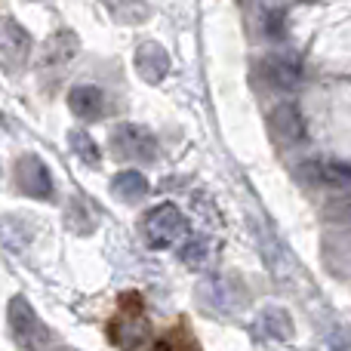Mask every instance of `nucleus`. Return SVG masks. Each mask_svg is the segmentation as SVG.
Segmentation results:
<instances>
[{"mask_svg":"<svg viewBox=\"0 0 351 351\" xmlns=\"http://www.w3.org/2000/svg\"><path fill=\"white\" fill-rule=\"evenodd\" d=\"M53 351H77V348H71V346H56Z\"/></svg>","mask_w":351,"mask_h":351,"instance_id":"nucleus-20","label":"nucleus"},{"mask_svg":"<svg viewBox=\"0 0 351 351\" xmlns=\"http://www.w3.org/2000/svg\"><path fill=\"white\" fill-rule=\"evenodd\" d=\"M136 71H139V77L148 80V84H160V80L167 77V71H170V56H167V49L160 47V43H142V47L136 49Z\"/></svg>","mask_w":351,"mask_h":351,"instance_id":"nucleus-8","label":"nucleus"},{"mask_svg":"<svg viewBox=\"0 0 351 351\" xmlns=\"http://www.w3.org/2000/svg\"><path fill=\"white\" fill-rule=\"evenodd\" d=\"M12 185L34 200L53 197V176H49L47 164L40 158H34V154H25V158L16 160V167H12Z\"/></svg>","mask_w":351,"mask_h":351,"instance_id":"nucleus-5","label":"nucleus"},{"mask_svg":"<svg viewBox=\"0 0 351 351\" xmlns=\"http://www.w3.org/2000/svg\"><path fill=\"white\" fill-rule=\"evenodd\" d=\"M256 333L262 336V339H290L293 336V317L287 315V308H278V305H271V308H265L259 317H256Z\"/></svg>","mask_w":351,"mask_h":351,"instance_id":"nucleus-10","label":"nucleus"},{"mask_svg":"<svg viewBox=\"0 0 351 351\" xmlns=\"http://www.w3.org/2000/svg\"><path fill=\"white\" fill-rule=\"evenodd\" d=\"M111 194L127 200V204H139V200L148 194V182L139 170H123L111 179Z\"/></svg>","mask_w":351,"mask_h":351,"instance_id":"nucleus-13","label":"nucleus"},{"mask_svg":"<svg viewBox=\"0 0 351 351\" xmlns=\"http://www.w3.org/2000/svg\"><path fill=\"white\" fill-rule=\"evenodd\" d=\"M259 74H262V80H265V84H271V86H278V90H284V86H293V84H296L299 68H296V62L280 59V56H271V59H265V62L259 65Z\"/></svg>","mask_w":351,"mask_h":351,"instance_id":"nucleus-14","label":"nucleus"},{"mask_svg":"<svg viewBox=\"0 0 351 351\" xmlns=\"http://www.w3.org/2000/svg\"><path fill=\"white\" fill-rule=\"evenodd\" d=\"M10 330L19 348L25 351H53V333L49 327L37 317V311L31 308V302L25 296H16L10 302Z\"/></svg>","mask_w":351,"mask_h":351,"instance_id":"nucleus-2","label":"nucleus"},{"mask_svg":"<svg viewBox=\"0 0 351 351\" xmlns=\"http://www.w3.org/2000/svg\"><path fill=\"white\" fill-rule=\"evenodd\" d=\"M188 222L176 204H158L142 216V241L152 250H167L173 247L179 237H185Z\"/></svg>","mask_w":351,"mask_h":351,"instance_id":"nucleus-3","label":"nucleus"},{"mask_svg":"<svg viewBox=\"0 0 351 351\" xmlns=\"http://www.w3.org/2000/svg\"><path fill=\"white\" fill-rule=\"evenodd\" d=\"M108 336L121 351H145L152 346V324H148L142 296L136 293H123L121 305H117L114 317L108 324Z\"/></svg>","mask_w":351,"mask_h":351,"instance_id":"nucleus-1","label":"nucleus"},{"mask_svg":"<svg viewBox=\"0 0 351 351\" xmlns=\"http://www.w3.org/2000/svg\"><path fill=\"white\" fill-rule=\"evenodd\" d=\"M90 210H93V204H86V200H71V206L65 213V225L74 234H86V231L96 228V216Z\"/></svg>","mask_w":351,"mask_h":351,"instance_id":"nucleus-17","label":"nucleus"},{"mask_svg":"<svg viewBox=\"0 0 351 351\" xmlns=\"http://www.w3.org/2000/svg\"><path fill=\"white\" fill-rule=\"evenodd\" d=\"M74 56H77V37H74L71 31H59V34L47 43V49H43V68H56V71H59Z\"/></svg>","mask_w":351,"mask_h":351,"instance_id":"nucleus-12","label":"nucleus"},{"mask_svg":"<svg viewBox=\"0 0 351 351\" xmlns=\"http://www.w3.org/2000/svg\"><path fill=\"white\" fill-rule=\"evenodd\" d=\"M68 142H71V152L77 154L84 164H93V167H96L99 160H102V152H99L96 139H93L90 133H84V130H71V133H68Z\"/></svg>","mask_w":351,"mask_h":351,"instance_id":"nucleus-18","label":"nucleus"},{"mask_svg":"<svg viewBox=\"0 0 351 351\" xmlns=\"http://www.w3.org/2000/svg\"><path fill=\"white\" fill-rule=\"evenodd\" d=\"M68 108L80 117V121H99L105 111V93L96 84H77L68 93Z\"/></svg>","mask_w":351,"mask_h":351,"instance_id":"nucleus-9","label":"nucleus"},{"mask_svg":"<svg viewBox=\"0 0 351 351\" xmlns=\"http://www.w3.org/2000/svg\"><path fill=\"white\" fill-rule=\"evenodd\" d=\"M34 234H37L34 222L25 216H6L3 222H0V241H3L6 250H12V253H22V250L34 241Z\"/></svg>","mask_w":351,"mask_h":351,"instance_id":"nucleus-11","label":"nucleus"},{"mask_svg":"<svg viewBox=\"0 0 351 351\" xmlns=\"http://www.w3.org/2000/svg\"><path fill=\"white\" fill-rule=\"evenodd\" d=\"M111 152L121 160H136V164H154L158 160V139L145 127L136 123H121L111 133Z\"/></svg>","mask_w":351,"mask_h":351,"instance_id":"nucleus-4","label":"nucleus"},{"mask_svg":"<svg viewBox=\"0 0 351 351\" xmlns=\"http://www.w3.org/2000/svg\"><path fill=\"white\" fill-rule=\"evenodd\" d=\"M105 6L111 10V16H114L117 22H127V25L145 22L148 19L145 0H105Z\"/></svg>","mask_w":351,"mask_h":351,"instance_id":"nucleus-16","label":"nucleus"},{"mask_svg":"<svg viewBox=\"0 0 351 351\" xmlns=\"http://www.w3.org/2000/svg\"><path fill=\"white\" fill-rule=\"evenodd\" d=\"M197 299L206 311H216V315H231V311H241L243 305L241 287L231 280H206V284H200Z\"/></svg>","mask_w":351,"mask_h":351,"instance_id":"nucleus-7","label":"nucleus"},{"mask_svg":"<svg viewBox=\"0 0 351 351\" xmlns=\"http://www.w3.org/2000/svg\"><path fill=\"white\" fill-rule=\"evenodd\" d=\"M145 351H200V346L188 327H176L170 333H164V339L152 342Z\"/></svg>","mask_w":351,"mask_h":351,"instance_id":"nucleus-15","label":"nucleus"},{"mask_svg":"<svg viewBox=\"0 0 351 351\" xmlns=\"http://www.w3.org/2000/svg\"><path fill=\"white\" fill-rule=\"evenodd\" d=\"M179 256L185 265L197 268V265H204L206 256H210V243H206L204 234H188V241H185V247L179 250Z\"/></svg>","mask_w":351,"mask_h":351,"instance_id":"nucleus-19","label":"nucleus"},{"mask_svg":"<svg viewBox=\"0 0 351 351\" xmlns=\"http://www.w3.org/2000/svg\"><path fill=\"white\" fill-rule=\"evenodd\" d=\"M31 53V37L16 19L0 16V68L16 71Z\"/></svg>","mask_w":351,"mask_h":351,"instance_id":"nucleus-6","label":"nucleus"}]
</instances>
